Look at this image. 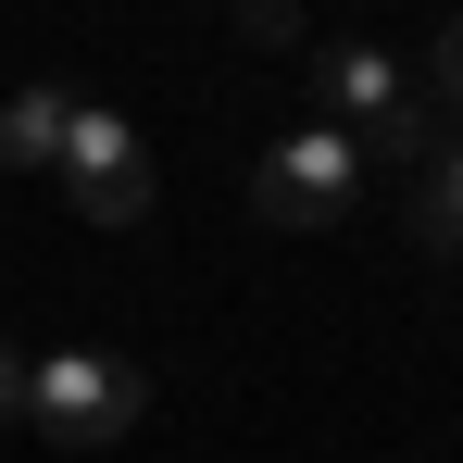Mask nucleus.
<instances>
[{
    "label": "nucleus",
    "instance_id": "nucleus-1",
    "mask_svg": "<svg viewBox=\"0 0 463 463\" xmlns=\"http://www.w3.org/2000/svg\"><path fill=\"white\" fill-rule=\"evenodd\" d=\"M301 63H313V113H326L364 163H401V175L426 163V88L401 76L376 38H313Z\"/></svg>",
    "mask_w": 463,
    "mask_h": 463
},
{
    "label": "nucleus",
    "instance_id": "nucleus-2",
    "mask_svg": "<svg viewBox=\"0 0 463 463\" xmlns=\"http://www.w3.org/2000/svg\"><path fill=\"white\" fill-rule=\"evenodd\" d=\"M138 413H151V376L113 364V351H38L25 364V426L51 451H113Z\"/></svg>",
    "mask_w": 463,
    "mask_h": 463
},
{
    "label": "nucleus",
    "instance_id": "nucleus-3",
    "mask_svg": "<svg viewBox=\"0 0 463 463\" xmlns=\"http://www.w3.org/2000/svg\"><path fill=\"white\" fill-rule=\"evenodd\" d=\"M364 201V151L338 138V126H301V138H276V151L250 163V213L276 238H313V226H338Z\"/></svg>",
    "mask_w": 463,
    "mask_h": 463
},
{
    "label": "nucleus",
    "instance_id": "nucleus-4",
    "mask_svg": "<svg viewBox=\"0 0 463 463\" xmlns=\"http://www.w3.org/2000/svg\"><path fill=\"white\" fill-rule=\"evenodd\" d=\"M63 201H76L88 226H151V138L126 126V113H100V100H76V126H63Z\"/></svg>",
    "mask_w": 463,
    "mask_h": 463
},
{
    "label": "nucleus",
    "instance_id": "nucleus-5",
    "mask_svg": "<svg viewBox=\"0 0 463 463\" xmlns=\"http://www.w3.org/2000/svg\"><path fill=\"white\" fill-rule=\"evenodd\" d=\"M63 126H76V88H13L0 100V175H51Z\"/></svg>",
    "mask_w": 463,
    "mask_h": 463
},
{
    "label": "nucleus",
    "instance_id": "nucleus-6",
    "mask_svg": "<svg viewBox=\"0 0 463 463\" xmlns=\"http://www.w3.org/2000/svg\"><path fill=\"white\" fill-rule=\"evenodd\" d=\"M413 250L463 263V138H439V151L413 163Z\"/></svg>",
    "mask_w": 463,
    "mask_h": 463
},
{
    "label": "nucleus",
    "instance_id": "nucleus-7",
    "mask_svg": "<svg viewBox=\"0 0 463 463\" xmlns=\"http://www.w3.org/2000/svg\"><path fill=\"white\" fill-rule=\"evenodd\" d=\"M226 25L250 51H301V0H226Z\"/></svg>",
    "mask_w": 463,
    "mask_h": 463
},
{
    "label": "nucleus",
    "instance_id": "nucleus-8",
    "mask_svg": "<svg viewBox=\"0 0 463 463\" xmlns=\"http://www.w3.org/2000/svg\"><path fill=\"white\" fill-rule=\"evenodd\" d=\"M426 100H439V113H463V13L426 38Z\"/></svg>",
    "mask_w": 463,
    "mask_h": 463
},
{
    "label": "nucleus",
    "instance_id": "nucleus-9",
    "mask_svg": "<svg viewBox=\"0 0 463 463\" xmlns=\"http://www.w3.org/2000/svg\"><path fill=\"white\" fill-rule=\"evenodd\" d=\"M0 426H25V351L0 338Z\"/></svg>",
    "mask_w": 463,
    "mask_h": 463
},
{
    "label": "nucleus",
    "instance_id": "nucleus-10",
    "mask_svg": "<svg viewBox=\"0 0 463 463\" xmlns=\"http://www.w3.org/2000/svg\"><path fill=\"white\" fill-rule=\"evenodd\" d=\"M213 13H226V0H213Z\"/></svg>",
    "mask_w": 463,
    "mask_h": 463
}]
</instances>
